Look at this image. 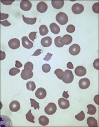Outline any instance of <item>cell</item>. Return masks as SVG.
<instances>
[{
    "instance_id": "1",
    "label": "cell",
    "mask_w": 99,
    "mask_h": 127,
    "mask_svg": "<svg viewBox=\"0 0 99 127\" xmlns=\"http://www.w3.org/2000/svg\"><path fill=\"white\" fill-rule=\"evenodd\" d=\"M56 20L60 25H64L68 22V18L66 13L64 12H59L56 15Z\"/></svg>"
},
{
    "instance_id": "2",
    "label": "cell",
    "mask_w": 99,
    "mask_h": 127,
    "mask_svg": "<svg viewBox=\"0 0 99 127\" xmlns=\"http://www.w3.org/2000/svg\"><path fill=\"white\" fill-rule=\"evenodd\" d=\"M74 79V75L71 70H66L65 71V76L63 79L64 83L66 84H70Z\"/></svg>"
},
{
    "instance_id": "3",
    "label": "cell",
    "mask_w": 99,
    "mask_h": 127,
    "mask_svg": "<svg viewBox=\"0 0 99 127\" xmlns=\"http://www.w3.org/2000/svg\"><path fill=\"white\" fill-rule=\"evenodd\" d=\"M57 107L55 104L50 103L46 106L45 109V113L48 115H53L56 112Z\"/></svg>"
},
{
    "instance_id": "4",
    "label": "cell",
    "mask_w": 99,
    "mask_h": 127,
    "mask_svg": "<svg viewBox=\"0 0 99 127\" xmlns=\"http://www.w3.org/2000/svg\"><path fill=\"white\" fill-rule=\"evenodd\" d=\"M84 10V7L83 5L79 3L74 4L72 6V11L73 13L75 14H79L82 13Z\"/></svg>"
},
{
    "instance_id": "5",
    "label": "cell",
    "mask_w": 99,
    "mask_h": 127,
    "mask_svg": "<svg viewBox=\"0 0 99 127\" xmlns=\"http://www.w3.org/2000/svg\"><path fill=\"white\" fill-rule=\"evenodd\" d=\"M35 96L37 98L39 99H43L46 98L47 96V92L46 89L41 87L39 88L35 93Z\"/></svg>"
},
{
    "instance_id": "6",
    "label": "cell",
    "mask_w": 99,
    "mask_h": 127,
    "mask_svg": "<svg viewBox=\"0 0 99 127\" xmlns=\"http://www.w3.org/2000/svg\"><path fill=\"white\" fill-rule=\"evenodd\" d=\"M58 104L60 109L63 110L68 109L70 106L69 100L65 99L64 98H61L58 100Z\"/></svg>"
},
{
    "instance_id": "7",
    "label": "cell",
    "mask_w": 99,
    "mask_h": 127,
    "mask_svg": "<svg viewBox=\"0 0 99 127\" xmlns=\"http://www.w3.org/2000/svg\"><path fill=\"white\" fill-rule=\"evenodd\" d=\"M80 47L78 44H73L69 48V52L72 55H77L79 53Z\"/></svg>"
},
{
    "instance_id": "8",
    "label": "cell",
    "mask_w": 99,
    "mask_h": 127,
    "mask_svg": "<svg viewBox=\"0 0 99 127\" xmlns=\"http://www.w3.org/2000/svg\"><path fill=\"white\" fill-rule=\"evenodd\" d=\"M90 85V81L88 78H85L80 79L79 82V86L81 89H87L89 87Z\"/></svg>"
},
{
    "instance_id": "9",
    "label": "cell",
    "mask_w": 99,
    "mask_h": 127,
    "mask_svg": "<svg viewBox=\"0 0 99 127\" xmlns=\"http://www.w3.org/2000/svg\"><path fill=\"white\" fill-rule=\"evenodd\" d=\"M34 74H33L32 71L30 70H23L22 71L21 76V78L24 80H28L31 79L32 78Z\"/></svg>"
},
{
    "instance_id": "10",
    "label": "cell",
    "mask_w": 99,
    "mask_h": 127,
    "mask_svg": "<svg viewBox=\"0 0 99 127\" xmlns=\"http://www.w3.org/2000/svg\"><path fill=\"white\" fill-rule=\"evenodd\" d=\"M22 44L23 46L27 49H31L34 46L33 43L29 40V38L26 36H24L22 38Z\"/></svg>"
},
{
    "instance_id": "11",
    "label": "cell",
    "mask_w": 99,
    "mask_h": 127,
    "mask_svg": "<svg viewBox=\"0 0 99 127\" xmlns=\"http://www.w3.org/2000/svg\"><path fill=\"white\" fill-rule=\"evenodd\" d=\"M9 46L13 50H16L20 47V41L19 39L17 38H13L11 39L9 43Z\"/></svg>"
},
{
    "instance_id": "12",
    "label": "cell",
    "mask_w": 99,
    "mask_h": 127,
    "mask_svg": "<svg viewBox=\"0 0 99 127\" xmlns=\"http://www.w3.org/2000/svg\"><path fill=\"white\" fill-rule=\"evenodd\" d=\"M20 8L22 10L28 11L31 9L32 4L29 1H22L20 3Z\"/></svg>"
},
{
    "instance_id": "13",
    "label": "cell",
    "mask_w": 99,
    "mask_h": 127,
    "mask_svg": "<svg viewBox=\"0 0 99 127\" xmlns=\"http://www.w3.org/2000/svg\"><path fill=\"white\" fill-rule=\"evenodd\" d=\"M75 73L77 76L83 77L86 73V69L82 66H79L75 69Z\"/></svg>"
},
{
    "instance_id": "14",
    "label": "cell",
    "mask_w": 99,
    "mask_h": 127,
    "mask_svg": "<svg viewBox=\"0 0 99 127\" xmlns=\"http://www.w3.org/2000/svg\"><path fill=\"white\" fill-rule=\"evenodd\" d=\"M10 110L11 111L16 112L19 111L20 109V104L19 102L17 100H13L10 104Z\"/></svg>"
},
{
    "instance_id": "15",
    "label": "cell",
    "mask_w": 99,
    "mask_h": 127,
    "mask_svg": "<svg viewBox=\"0 0 99 127\" xmlns=\"http://www.w3.org/2000/svg\"><path fill=\"white\" fill-rule=\"evenodd\" d=\"M47 9L48 5L44 2H40L37 5V10L40 13H45Z\"/></svg>"
},
{
    "instance_id": "16",
    "label": "cell",
    "mask_w": 99,
    "mask_h": 127,
    "mask_svg": "<svg viewBox=\"0 0 99 127\" xmlns=\"http://www.w3.org/2000/svg\"><path fill=\"white\" fill-rule=\"evenodd\" d=\"M41 44L45 47H49L52 44V39L50 37H46L41 39Z\"/></svg>"
},
{
    "instance_id": "17",
    "label": "cell",
    "mask_w": 99,
    "mask_h": 127,
    "mask_svg": "<svg viewBox=\"0 0 99 127\" xmlns=\"http://www.w3.org/2000/svg\"><path fill=\"white\" fill-rule=\"evenodd\" d=\"M49 27L51 32L54 34L57 35L59 33L60 31V27L56 23H52L50 25Z\"/></svg>"
},
{
    "instance_id": "18",
    "label": "cell",
    "mask_w": 99,
    "mask_h": 127,
    "mask_svg": "<svg viewBox=\"0 0 99 127\" xmlns=\"http://www.w3.org/2000/svg\"><path fill=\"white\" fill-rule=\"evenodd\" d=\"M72 39L73 38L71 36L69 35H66L63 37V38H61L60 41L61 44H63L64 45H67L70 44L72 43Z\"/></svg>"
},
{
    "instance_id": "19",
    "label": "cell",
    "mask_w": 99,
    "mask_h": 127,
    "mask_svg": "<svg viewBox=\"0 0 99 127\" xmlns=\"http://www.w3.org/2000/svg\"><path fill=\"white\" fill-rule=\"evenodd\" d=\"M52 4L54 9H60L64 5V1H52Z\"/></svg>"
},
{
    "instance_id": "20",
    "label": "cell",
    "mask_w": 99,
    "mask_h": 127,
    "mask_svg": "<svg viewBox=\"0 0 99 127\" xmlns=\"http://www.w3.org/2000/svg\"><path fill=\"white\" fill-rule=\"evenodd\" d=\"M38 121H39V124L43 126L48 125L49 122V119L47 117L45 116V115L40 116L38 119Z\"/></svg>"
},
{
    "instance_id": "21",
    "label": "cell",
    "mask_w": 99,
    "mask_h": 127,
    "mask_svg": "<svg viewBox=\"0 0 99 127\" xmlns=\"http://www.w3.org/2000/svg\"><path fill=\"white\" fill-rule=\"evenodd\" d=\"M87 124L89 127H98V122L93 117H89L87 119Z\"/></svg>"
},
{
    "instance_id": "22",
    "label": "cell",
    "mask_w": 99,
    "mask_h": 127,
    "mask_svg": "<svg viewBox=\"0 0 99 127\" xmlns=\"http://www.w3.org/2000/svg\"><path fill=\"white\" fill-rule=\"evenodd\" d=\"M39 33L40 35L41 36H45L48 34V29L46 25H41L40 26L39 28Z\"/></svg>"
},
{
    "instance_id": "23",
    "label": "cell",
    "mask_w": 99,
    "mask_h": 127,
    "mask_svg": "<svg viewBox=\"0 0 99 127\" xmlns=\"http://www.w3.org/2000/svg\"><path fill=\"white\" fill-rule=\"evenodd\" d=\"M22 18L23 21L28 25H34L36 23L37 21V18H29L25 17L24 15H22Z\"/></svg>"
},
{
    "instance_id": "24",
    "label": "cell",
    "mask_w": 99,
    "mask_h": 127,
    "mask_svg": "<svg viewBox=\"0 0 99 127\" xmlns=\"http://www.w3.org/2000/svg\"><path fill=\"white\" fill-rule=\"evenodd\" d=\"M54 73L56 74L57 77L60 80L63 79L65 76V72L61 69H56Z\"/></svg>"
},
{
    "instance_id": "25",
    "label": "cell",
    "mask_w": 99,
    "mask_h": 127,
    "mask_svg": "<svg viewBox=\"0 0 99 127\" xmlns=\"http://www.w3.org/2000/svg\"><path fill=\"white\" fill-rule=\"evenodd\" d=\"M87 108L88 109L87 111V114H90V115H94L97 112V109L95 106H94L93 105H92V104H89L87 106Z\"/></svg>"
},
{
    "instance_id": "26",
    "label": "cell",
    "mask_w": 99,
    "mask_h": 127,
    "mask_svg": "<svg viewBox=\"0 0 99 127\" xmlns=\"http://www.w3.org/2000/svg\"><path fill=\"white\" fill-rule=\"evenodd\" d=\"M61 37L60 36H58L56 37V38L54 40V42H55V46L57 47H64V45L63 44H61Z\"/></svg>"
},
{
    "instance_id": "27",
    "label": "cell",
    "mask_w": 99,
    "mask_h": 127,
    "mask_svg": "<svg viewBox=\"0 0 99 127\" xmlns=\"http://www.w3.org/2000/svg\"><path fill=\"white\" fill-rule=\"evenodd\" d=\"M26 119L27 120L32 123H35V121H34V119H35V117L34 115H32V114L31 113V110H30L29 111V112H28V113L26 114Z\"/></svg>"
},
{
    "instance_id": "28",
    "label": "cell",
    "mask_w": 99,
    "mask_h": 127,
    "mask_svg": "<svg viewBox=\"0 0 99 127\" xmlns=\"http://www.w3.org/2000/svg\"><path fill=\"white\" fill-rule=\"evenodd\" d=\"M27 88L29 91H34L36 89V85L34 81H29L27 83Z\"/></svg>"
},
{
    "instance_id": "29",
    "label": "cell",
    "mask_w": 99,
    "mask_h": 127,
    "mask_svg": "<svg viewBox=\"0 0 99 127\" xmlns=\"http://www.w3.org/2000/svg\"><path fill=\"white\" fill-rule=\"evenodd\" d=\"M75 118L78 121H83L85 119V114H84V112L82 111L76 115Z\"/></svg>"
},
{
    "instance_id": "30",
    "label": "cell",
    "mask_w": 99,
    "mask_h": 127,
    "mask_svg": "<svg viewBox=\"0 0 99 127\" xmlns=\"http://www.w3.org/2000/svg\"><path fill=\"white\" fill-rule=\"evenodd\" d=\"M30 103L31 107H34L35 110H36L37 109L38 110L39 109V104L37 102H36L34 99H30Z\"/></svg>"
},
{
    "instance_id": "31",
    "label": "cell",
    "mask_w": 99,
    "mask_h": 127,
    "mask_svg": "<svg viewBox=\"0 0 99 127\" xmlns=\"http://www.w3.org/2000/svg\"><path fill=\"white\" fill-rule=\"evenodd\" d=\"M20 72V70L16 68H13L10 70L9 71V74L11 76H16L17 74L19 73Z\"/></svg>"
},
{
    "instance_id": "32",
    "label": "cell",
    "mask_w": 99,
    "mask_h": 127,
    "mask_svg": "<svg viewBox=\"0 0 99 127\" xmlns=\"http://www.w3.org/2000/svg\"><path fill=\"white\" fill-rule=\"evenodd\" d=\"M42 71H43V72L48 73L50 71L51 67L49 64H47V63H46V64H44L42 65Z\"/></svg>"
},
{
    "instance_id": "33",
    "label": "cell",
    "mask_w": 99,
    "mask_h": 127,
    "mask_svg": "<svg viewBox=\"0 0 99 127\" xmlns=\"http://www.w3.org/2000/svg\"><path fill=\"white\" fill-rule=\"evenodd\" d=\"M24 68V70H30L32 71L33 69H34V65L31 62H27L25 64Z\"/></svg>"
},
{
    "instance_id": "34",
    "label": "cell",
    "mask_w": 99,
    "mask_h": 127,
    "mask_svg": "<svg viewBox=\"0 0 99 127\" xmlns=\"http://www.w3.org/2000/svg\"><path fill=\"white\" fill-rule=\"evenodd\" d=\"M66 30H67V32H68L73 33V32H74L75 31V27L74 25H69L67 27Z\"/></svg>"
},
{
    "instance_id": "35",
    "label": "cell",
    "mask_w": 99,
    "mask_h": 127,
    "mask_svg": "<svg viewBox=\"0 0 99 127\" xmlns=\"http://www.w3.org/2000/svg\"><path fill=\"white\" fill-rule=\"evenodd\" d=\"M37 32H33L30 33V34L29 35V37L32 41L34 42L35 39H36V35H37Z\"/></svg>"
},
{
    "instance_id": "36",
    "label": "cell",
    "mask_w": 99,
    "mask_h": 127,
    "mask_svg": "<svg viewBox=\"0 0 99 127\" xmlns=\"http://www.w3.org/2000/svg\"><path fill=\"white\" fill-rule=\"evenodd\" d=\"M92 10L95 13H99V3H96L92 6Z\"/></svg>"
},
{
    "instance_id": "37",
    "label": "cell",
    "mask_w": 99,
    "mask_h": 127,
    "mask_svg": "<svg viewBox=\"0 0 99 127\" xmlns=\"http://www.w3.org/2000/svg\"><path fill=\"white\" fill-rule=\"evenodd\" d=\"M93 65L94 69H97V70H99V59H98L95 60V61L93 62Z\"/></svg>"
},
{
    "instance_id": "38",
    "label": "cell",
    "mask_w": 99,
    "mask_h": 127,
    "mask_svg": "<svg viewBox=\"0 0 99 127\" xmlns=\"http://www.w3.org/2000/svg\"><path fill=\"white\" fill-rule=\"evenodd\" d=\"M1 24L3 26H5V27H8V26H10L11 25V23H10V22L6 20L3 21H1Z\"/></svg>"
},
{
    "instance_id": "39",
    "label": "cell",
    "mask_w": 99,
    "mask_h": 127,
    "mask_svg": "<svg viewBox=\"0 0 99 127\" xmlns=\"http://www.w3.org/2000/svg\"><path fill=\"white\" fill-rule=\"evenodd\" d=\"M52 56H53V54H51V53H48L47 54V55H46V57H45V58H44L43 60H45V61H49L51 59V58H52Z\"/></svg>"
},
{
    "instance_id": "40",
    "label": "cell",
    "mask_w": 99,
    "mask_h": 127,
    "mask_svg": "<svg viewBox=\"0 0 99 127\" xmlns=\"http://www.w3.org/2000/svg\"><path fill=\"white\" fill-rule=\"evenodd\" d=\"M9 18V14H5V13H1V20H3Z\"/></svg>"
},
{
    "instance_id": "41",
    "label": "cell",
    "mask_w": 99,
    "mask_h": 127,
    "mask_svg": "<svg viewBox=\"0 0 99 127\" xmlns=\"http://www.w3.org/2000/svg\"><path fill=\"white\" fill-rule=\"evenodd\" d=\"M14 2V1H1V3L4 4V5H11Z\"/></svg>"
},
{
    "instance_id": "42",
    "label": "cell",
    "mask_w": 99,
    "mask_h": 127,
    "mask_svg": "<svg viewBox=\"0 0 99 127\" xmlns=\"http://www.w3.org/2000/svg\"><path fill=\"white\" fill-rule=\"evenodd\" d=\"M41 52L42 50L41 49H38L35 51V53L32 55V56H38L41 53Z\"/></svg>"
},
{
    "instance_id": "43",
    "label": "cell",
    "mask_w": 99,
    "mask_h": 127,
    "mask_svg": "<svg viewBox=\"0 0 99 127\" xmlns=\"http://www.w3.org/2000/svg\"><path fill=\"white\" fill-rule=\"evenodd\" d=\"M15 65H16V68H20L22 66V63L20 61L17 60L16 61Z\"/></svg>"
},
{
    "instance_id": "44",
    "label": "cell",
    "mask_w": 99,
    "mask_h": 127,
    "mask_svg": "<svg viewBox=\"0 0 99 127\" xmlns=\"http://www.w3.org/2000/svg\"><path fill=\"white\" fill-rule=\"evenodd\" d=\"M67 67L69 69H73L74 68V66H73V64H72V63L71 62H68L67 64Z\"/></svg>"
},
{
    "instance_id": "45",
    "label": "cell",
    "mask_w": 99,
    "mask_h": 127,
    "mask_svg": "<svg viewBox=\"0 0 99 127\" xmlns=\"http://www.w3.org/2000/svg\"><path fill=\"white\" fill-rule=\"evenodd\" d=\"M5 53L4 52H3L2 51H1V60H3L5 58Z\"/></svg>"
},
{
    "instance_id": "46",
    "label": "cell",
    "mask_w": 99,
    "mask_h": 127,
    "mask_svg": "<svg viewBox=\"0 0 99 127\" xmlns=\"http://www.w3.org/2000/svg\"><path fill=\"white\" fill-rule=\"evenodd\" d=\"M63 97L66 99H67L69 97V95L68 94V92L64 91L63 92Z\"/></svg>"
},
{
    "instance_id": "47",
    "label": "cell",
    "mask_w": 99,
    "mask_h": 127,
    "mask_svg": "<svg viewBox=\"0 0 99 127\" xmlns=\"http://www.w3.org/2000/svg\"><path fill=\"white\" fill-rule=\"evenodd\" d=\"M94 101L95 104H97V105H99V95H97L94 97Z\"/></svg>"
}]
</instances>
